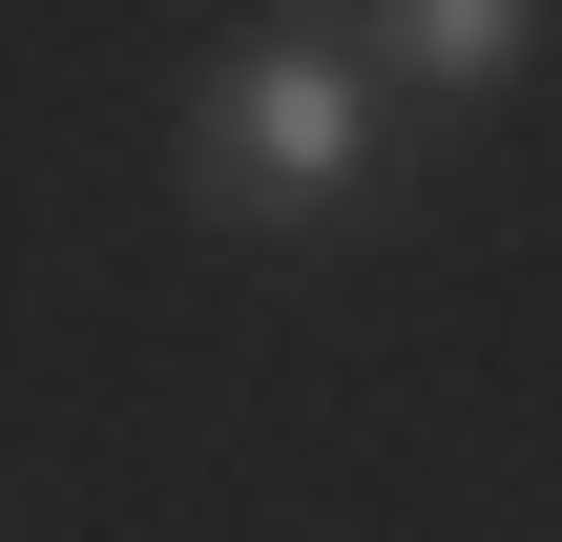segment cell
<instances>
[{"label": "cell", "instance_id": "2", "mask_svg": "<svg viewBox=\"0 0 562 542\" xmlns=\"http://www.w3.org/2000/svg\"><path fill=\"white\" fill-rule=\"evenodd\" d=\"M521 21H542V0H355V42H375L417 104H480V84L521 63Z\"/></svg>", "mask_w": 562, "mask_h": 542}, {"label": "cell", "instance_id": "1", "mask_svg": "<svg viewBox=\"0 0 562 542\" xmlns=\"http://www.w3.org/2000/svg\"><path fill=\"white\" fill-rule=\"evenodd\" d=\"M375 146H396V63H375L355 21H271V42H229L209 104H188V188H209L229 230H313V209H355Z\"/></svg>", "mask_w": 562, "mask_h": 542}]
</instances>
